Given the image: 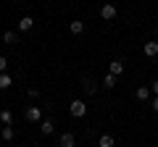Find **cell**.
Wrapping results in <instances>:
<instances>
[{"mask_svg": "<svg viewBox=\"0 0 158 147\" xmlns=\"http://www.w3.org/2000/svg\"><path fill=\"white\" fill-rule=\"evenodd\" d=\"M0 134H3V139H6V142H11V139H13V126H3Z\"/></svg>", "mask_w": 158, "mask_h": 147, "instance_id": "obj_17", "label": "cell"}, {"mask_svg": "<svg viewBox=\"0 0 158 147\" xmlns=\"http://www.w3.org/2000/svg\"><path fill=\"white\" fill-rule=\"evenodd\" d=\"M13 84V79L8 76V74H0V89H8V87Z\"/></svg>", "mask_w": 158, "mask_h": 147, "instance_id": "obj_15", "label": "cell"}, {"mask_svg": "<svg viewBox=\"0 0 158 147\" xmlns=\"http://www.w3.org/2000/svg\"><path fill=\"white\" fill-rule=\"evenodd\" d=\"M27 121H32V124H40V121H42V110H40L37 105H29V108H27Z\"/></svg>", "mask_w": 158, "mask_h": 147, "instance_id": "obj_2", "label": "cell"}, {"mask_svg": "<svg viewBox=\"0 0 158 147\" xmlns=\"http://www.w3.org/2000/svg\"><path fill=\"white\" fill-rule=\"evenodd\" d=\"M150 89H153V95H156V97H158V79H156V81H153V87H150Z\"/></svg>", "mask_w": 158, "mask_h": 147, "instance_id": "obj_19", "label": "cell"}, {"mask_svg": "<svg viewBox=\"0 0 158 147\" xmlns=\"http://www.w3.org/2000/svg\"><path fill=\"white\" fill-rule=\"evenodd\" d=\"M74 145H77V139H74L71 131H63V134L58 137V147H74Z\"/></svg>", "mask_w": 158, "mask_h": 147, "instance_id": "obj_4", "label": "cell"}, {"mask_svg": "<svg viewBox=\"0 0 158 147\" xmlns=\"http://www.w3.org/2000/svg\"><path fill=\"white\" fill-rule=\"evenodd\" d=\"M40 131H42V134H45V137H50L53 131H56V126H53V121H50V118L40 121Z\"/></svg>", "mask_w": 158, "mask_h": 147, "instance_id": "obj_7", "label": "cell"}, {"mask_svg": "<svg viewBox=\"0 0 158 147\" xmlns=\"http://www.w3.org/2000/svg\"><path fill=\"white\" fill-rule=\"evenodd\" d=\"M116 13H118V11H116V6H113V3H106V6L100 8V16L106 18V21H113V18H116Z\"/></svg>", "mask_w": 158, "mask_h": 147, "instance_id": "obj_3", "label": "cell"}, {"mask_svg": "<svg viewBox=\"0 0 158 147\" xmlns=\"http://www.w3.org/2000/svg\"><path fill=\"white\" fill-rule=\"evenodd\" d=\"M32 26H34V18L32 16H24L21 21H19V29H21V32H29Z\"/></svg>", "mask_w": 158, "mask_h": 147, "instance_id": "obj_12", "label": "cell"}, {"mask_svg": "<svg viewBox=\"0 0 158 147\" xmlns=\"http://www.w3.org/2000/svg\"><path fill=\"white\" fill-rule=\"evenodd\" d=\"M142 53H145L148 58H156L158 55V42H145V45H142Z\"/></svg>", "mask_w": 158, "mask_h": 147, "instance_id": "obj_5", "label": "cell"}, {"mask_svg": "<svg viewBox=\"0 0 158 147\" xmlns=\"http://www.w3.org/2000/svg\"><path fill=\"white\" fill-rule=\"evenodd\" d=\"M0 121H3V126H11L13 124V113L11 110H0Z\"/></svg>", "mask_w": 158, "mask_h": 147, "instance_id": "obj_13", "label": "cell"}, {"mask_svg": "<svg viewBox=\"0 0 158 147\" xmlns=\"http://www.w3.org/2000/svg\"><path fill=\"white\" fill-rule=\"evenodd\" d=\"M116 79H118V76H113V74H106V79H103V87H106V89H113V87H116Z\"/></svg>", "mask_w": 158, "mask_h": 147, "instance_id": "obj_14", "label": "cell"}, {"mask_svg": "<svg viewBox=\"0 0 158 147\" xmlns=\"http://www.w3.org/2000/svg\"><path fill=\"white\" fill-rule=\"evenodd\" d=\"M6 68H8V61H6V55H0V74H6Z\"/></svg>", "mask_w": 158, "mask_h": 147, "instance_id": "obj_18", "label": "cell"}, {"mask_svg": "<svg viewBox=\"0 0 158 147\" xmlns=\"http://www.w3.org/2000/svg\"><path fill=\"white\" fill-rule=\"evenodd\" d=\"M69 113H71L74 118H82V116H87V105H85V100H71V102H69Z\"/></svg>", "mask_w": 158, "mask_h": 147, "instance_id": "obj_1", "label": "cell"}, {"mask_svg": "<svg viewBox=\"0 0 158 147\" xmlns=\"http://www.w3.org/2000/svg\"><path fill=\"white\" fill-rule=\"evenodd\" d=\"M3 42H6V45H13V42H16V32H3Z\"/></svg>", "mask_w": 158, "mask_h": 147, "instance_id": "obj_16", "label": "cell"}, {"mask_svg": "<svg viewBox=\"0 0 158 147\" xmlns=\"http://www.w3.org/2000/svg\"><path fill=\"white\" fill-rule=\"evenodd\" d=\"M135 95H137V100H140V102L150 100V87H145V84H142V87H137V92H135Z\"/></svg>", "mask_w": 158, "mask_h": 147, "instance_id": "obj_8", "label": "cell"}, {"mask_svg": "<svg viewBox=\"0 0 158 147\" xmlns=\"http://www.w3.org/2000/svg\"><path fill=\"white\" fill-rule=\"evenodd\" d=\"M153 110L158 113V97H153Z\"/></svg>", "mask_w": 158, "mask_h": 147, "instance_id": "obj_20", "label": "cell"}, {"mask_svg": "<svg viewBox=\"0 0 158 147\" xmlns=\"http://www.w3.org/2000/svg\"><path fill=\"white\" fill-rule=\"evenodd\" d=\"M98 147H116V139H113L111 134H103L100 139H98Z\"/></svg>", "mask_w": 158, "mask_h": 147, "instance_id": "obj_10", "label": "cell"}, {"mask_svg": "<svg viewBox=\"0 0 158 147\" xmlns=\"http://www.w3.org/2000/svg\"><path fill=\"white\" fill-rule=\"evenodd\" d=\"M82 89H85V95H95V92H98V84H95L92 79H85V81H82Z\"/></svg>", "mask_w": 158, "mask_h": 147, "instance_id": "obj_9", "label": "cell"}, {"mask_svg": "<svg viewBox=\"0 0 158 147\" xmlns=\"http://www.w3.org/2000/svg\"><path fill=\"white\" fill-rule=\"evenodd\" d=\"M108 74L121 76V74H124V63H121V61H111V71H108Z\"/></svg>", "mask_w": 158, "mask_h": 147, "instance_id": "obj_11", "label": "cell"}, {"mask_svg": "<svg viewBox=\"0 0 158 147\" xmlns=\"http://www.w3.org/2000/svg\"><path fill=\"white\" fill-rule=\"evenodd\" d=\"M69 32H71V34H82V32H85V21H79V18L69 21Z\"/></svg>", "mask_w": 158, "mask_h": 147, "instance_id": "obj_6", "label": "cell"}]
</instances>
